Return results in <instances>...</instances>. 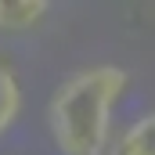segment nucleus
Wrapping results in <instances>:
<instances>
[{
    "label": "nucleus",
    "instance_id": "obj_1",
    "mask_svg": "<svg viewBox=\"0 0 155 155\" xmlns=\"http://www.w3.org/2000/svg\"><path fill=\"white\" fill-rule=\"evenodd\" d=\"M126 90L119 65H94L69 76L51 97V134L65 155H101L108 144V119Z\"/></svg>",
    "mask_w": 155,
    "mask_h": 155
},
{
    "label": "nucleus",
    "instance_id": "obj_2",
    "mask_svg": "<svg viewBox=\"0 0 155 155\" xmlns=\"http://www.w3.org/2000/svg\"><path fill=\"white\" fill-rule=\"evenodd\" d=\"M47 0H0V29H29L43 18Z\"/></svg>",
    "mask_w": 155,
    "mask_h": 155
},
{
    "label": "nucleus",
    "instance_id": "obj_4",
    "mask_svg": "<svg viewBox=\"0 0 155 155\" xmlns=\"http://www.w3.org/2000/svg\"><path fill=\"white\" fill-rule=\"evenodd\" d=\"M18 108H22V90H18V79L11 76L7 69H0V137H4V130L15 123Z\"/></svg>",
    "mask_w": 155,
    "mask_h": 155
},
{
    "label": "nucleus",
    "instance_id": "obj_3",
    "mask_svg": "<svg viewBox=\"0 0 155 155\" xmlns=\"http://www.w3.org/2000/svg\"><path fill=\"white\" fill-rule=\"evenodd\" d=\"M116 155H155V112L137 119L116 144Z\"/></svg>",
    "mask_w": 155,
    "mask_h": 155
}]
</instances>
